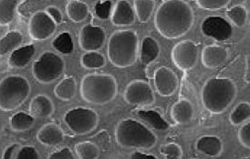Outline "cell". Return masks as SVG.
<instances>
[{"instance_id": "obj_9", "label": "cell", "mask_w": 250, "mask_h": 159, "mask_svg": "<svg viewBox=\"0 0 250 159\" xmlns=\"http://www.w3.org/2000/svg\"><path fill=\"white\" fill-rule=\"evenodd\" d=\"M198 46L191 39L178 42L171 52V58L175 67L182 71L193 70L198 60Z\"/></svg>"}, {"instance_id": "obj_23", "label": "cell", "mask_w": 250, "mask_h": 159, "mask_svg": "<svg viewBox=\"0 0 250 159\" xmlns=\"http://www.w3.org/2000/svg\"><path fill=\"white\" fill-rule=\"evenodd\" d=\"M137 117L149 125L151 128L157 131H167L170 128V124L166 120L158 111L142 110L137 111Z\"/></svg>"}, {"instance_id": "obj_14", "label": "cell", "mask_w": 250, "mask_h": 159, "mask_svg": "<svg viewBox=\"0 0 250 159\" xmlns=\"http://www.w3.org/2000/svg\"><path fill=\"white\" fill-rule=\"evenodd\" d=\"M153 83L161 97H171L178 89L177 75L168 67H160L154 71Z\"/></svg>"}, {"instance_id": "obj_11", "label": "cell", "mask_w": 250, "mask_h": 159, "mask_svg": "<svg viewBox=\"0 0 250 159\" xmlns=\"http://www.w3.org/2000/svg\"><path fill=\"white\" fill-rule=\"evenodd\" d=\"M57 24L45 11H37L29 18L28 35L35 41H44L54 35Z\"/></svg>"}, {"instance_id": "obj_5", "label": "cell", "mask_w": 250, "mask_h": 159, "mask_svg": "<svg viewBox=\"0 0 250 159\" xmlns=\"http://www.w3.org/2000/svg\"><path fill=\"white\" fill-rule=\"evenodd\" d=\"M81 96L87 103L104 106L111 102L118 94L115 77L109 74H88L81 82Z\"/></svg>"}, {"instance_id": "obj_20", "label": "cell", "mask_w": 250, "mask_h": 159, "mask_svg": "<svg viewBox=\"0 0 250 159\" xmlns=\"http://www.w3.org/2000/svg\"><path fill=\"white\" fill-rule=\"evenodd\" d=\"M140 60L144 66H149L154 62L160 55L159 43L153 36L146 35L140 46Z\"/></svg>"}, {"instance_id": "obj_2", "label": "cell", "mask_w": 250, "mask_h": 159, "mask_svg": "<svg viewBox=\"0 0 250 159\" xmlns=\"http://www.w3.org/2000/svg\"><path fill=\"white\" fill-rule=\"evenodd\" d=\"M237 96L236 83L227 76L211 77L201 90L204 107L212 114L219 115L228 110Z\"/></svg>"}, {"instance_id": "obj_10", "label": "cell", "mask_w": 250, "mask_h": 159, "mask_svg": "<svg viewBox=\"0 0 250 159\" xmlns=\"http://www.w3.org/2000/svg\"><path fill=\"white\" fill-rule=\"evenodd\" d=\"M124 98L127 104L136 106H150L155 102V95L150 84L140 79L126 86Z\"/></svg>"}, {"instance_id": "obj_12", "label": "cell", "mask_w": 250, "mask_h": 159, "mask_svg": "<svg viewBox=\"0 0 250 159\" xmlns=\"http://www.w3.org/2000/svg\"><path fill=\"white\" fill-rule=\"evenodd\" d=\"M202 33L216 41H227L233 34L229 21L222 17L211 16L206 18L201 25Z\"/></svg>"}, {"instance_id": "obj_34", "label": "cell", "mask_w": 250, "mask_h": 159, "mask_svg": "<svg viewBox=\"0 0 250 159\" xmlns=\"http://www.w3.org/2000/svg\"><path fill=\"white\" fill-rule=\"evenodd\" d=\"M227 16L236 28H243L248 20V11L246 7L241 5L229 8L227 12Z\"/></svg>"}, {"instance_id": "obj_29", "label": "cell", "mask_w": 250, "mask_h": 159, "mask_svg": "<svg viewBox=\"0 0 250 159\" xmlns=\"http://www.w3.org/2000/svg\"><path fill=\"white\" fill-rule=\"evenodd\" d=\"M74 150L79 159H98L101 155L99 145L90 141L78 143L74 146Z\"/></svg>"}, {"instance_id": "obj_18", "label": "cell", "mask_w": 250, "mask_h": 159, "mask_svg": "<svg viewBox=\"0 0 250 159\" xmlns=\"http://www.w3.org/2000/svg\"><path fill=\"white\" fill-rule=\"evenodd\" d=\"M195 148L197 152L206 157L217 158L222 154L224 150V144L222 139L217 136L208 135L203 136L197 139L195 143Z\"/></svg>"}, {"instance_id": "obj_33", "label": "cell", "mask_w": 250, "mask_h": 159, "mask_svg": "<svg viewBox=\"0 0 250 159\" xmlns=\"http://www.w3.org/2000/svg\"><path fill=\"white\" fill-rule=\"evenodd\" d=\"M52 48L63 55H70L74 50V43L69 32H63L56 36L51 43Z\"/></svg>"}, {"instance_id": "obj_37", "label": "cell", "mask_w": 250, "mask_h": 159, "mask_svg": "<svg viewBox=\"0 0 250 159\" xmlns=\"http://www.w3.org/2000/svg\"><path fill=\"white\" fill-rule=\"evenodd\" d=\"M112 2L111 1H98L94 7L95 15L100 19H107L111 18L112 12Z\"/></svg>"}, {"instance_id": "obj_32", "label": "cell", "mask_w": 250, "mask_h": 159, "mask_svg": "<svg viewBox=\"0 0 250 159\" xmlns=\"http://www.w3.org/2000/svg\"><path fill=\"white\" fill-rule=\"evenodd\" d=\"M81 65L85 70H99L106 65V58L99 52H85L81 57Z\"/></svg>"}, {"instance_id": "obj_30", "label": "cell", "mask_w": 250, "mask_h": 159, "mask_svg": "<svg viewBox=\"0 0 250 159\" xmlns=\"http://www.w3.org/2000/svg\"><path fill=\"white\" fill-rule=\"evenodd\" d=\"M134 12L141 23H146L151 18L155 8L153 0H135L133 1Z\"/></svg>"}, {"instance_id": "obj_1", "label": "cell", "mask_w": 250, "mask_h": 159, "mask_svg": "<svg viewBox=\"0 0 250 159\" xmlns=\"http://www.w3.org/2000/svg\"><path fill=\"white\" fill-rule=\"evenodd\" d=\"M194 23V10L183 0L163 1L154 15L155 28L168 39H177L188 34Z\"/></svg>"}, {"instance_id": "obj_27", "label": "cell", "mask_w": 250, "mask_h": 159, "mask_svg": "<svg viewBox=\"0 0 250 159\" xmlns=\"http://www.w3.org/2000/svg\"><path fill=\"white\" fill-rule=\"evenodd\" d=\"M21 1L0 0V27L8 26L14 20Z\"/></svg>"}, {"instance_id": "obj_31", "label": "cell", "mask_w": 250, "mask_h": 159, "mask_svg": "<svg viewBox=\"0 0 250 159\" xmlns=\"http://www.w3.org/2000/svg\"><path fill=\"white\" fill-rule=\"evenodd\" d=\"M250 119V103L244 101L236 105L230 113L229 121L233 125H240Z\"/></svg>"}, {"instance_id": "obj_6", "label": "cell", "mask_w": 250, "mask_h": 159, "mask_svg": "<svg viewBox=\"0 0 250 159\" xmlns=\"http://www.w3.org/2000/svg\"><path fill=\"white\" fill-rule=\"evenodd\" d=\"M31 92L29 81L20 75H10L0 80V110H16L28 99Z\"/></svg>"}, {"instance_id": "obj_44", "label": "cell", "mask_w": 250, "mask_h": 159, "mask_svg": "<svg viewBox=\"0 0 250 159\" xmlns=\"http://www.w3.org/2000/svg\"><path fill=\"white\" fill-rule=\"evenodd\" d=\"M250 159V157H246V158H243V159Z\"/></svg>"}, {"instance_id": "obj_35", "label": "cell", "mask_w": 250, "mask_h": 159, "mask_svg": "<svg viewBox=\"0 0 250 159\" xmlns=\"http://www.w3.org/2000/svg\"><path fill=\"white\" fill-rule=\"evenodd\" d=\"M160 152L165 159H182L183 150L176 143H167L161 146Z\"/></svg>"}, {"instance_id": "obj_21", "label": "cell", "mask_w": 250, "mask_h": 159, "mask_svg": "<svg viewBox=\"0 0 250 159\" xmlns=\"http://www.w3.org/2000/svg\"><path fill=\"white\" fill-rule=\"evenodd\" d=\"M29 112L34 118H48L54 113V104L48 96L38 95L29 103Z\"/></svg>"}, {"instance_id": "obj_25", "label": "cell", "mask_w": 250, "mask_h": 159, "mask_svg": "<svg viewBox=\"0 0 250 159\" xmlns=\"http://www.w3.org/2000/svg\"><path fill=\"white\" fill-rule=\"evenodd\" d=\"M24 36L20 31H9L0 37V56L11 54L16 49L21 48Z\"/></svg>"}, {"instance_id": "obj_42", "label": "cell", "mask_w": 250, "mask_h": 159, "mask_svg": "<svg viewBox=\"0 0 250 159\" xmlns=\"http://www.w3.org/2000/svg\"><path fill=\"white\" fill-rule=\"evenodd\" d=\"M21 147V144L19 143H14L8 145L4 150V153L2 155V159H16L18 151L20 150Z\"/></svg>"}, {"instance_id": "obj_15", "label": "cell", "mask_w": 250, "mask_h": 159, "mask_svg": "<svg viewBox=\"0 0 250 159\" xmlns=\"http://www.w3.org/2000/svg\"><path fill=\"white\" fill-rule=\"evenodd\" d=\"M135 18L134 8L129 1L121 0L115 3L111 16V22L113 26L118 28L130 27L134 23Z\"/></svg>"}, {"instance_id": "obj_24", "label": "cell", "mask_w": 250, "mask_h": 159, "mask_svg": "<svg viewBox=\"0 0 250 159\" xmlns=\"http://www.w3.org/2000/svg\"><path fill=\"white\" fill-rule=\"evenodd\" d=\"M78 86L74 76H65L60 83L57 84L54 88V95L57 98L62 101H70L77 94Z\"/></svg>"}, {"instance_id": "obj_3", "label": "cell", "mask_w": 250, "mask_h": 159, "mask_svg": "<svg viewBox=\"0 0 250 159\" xmlns=\"http://www.w3.org/2000/svg\"><path fill=\"white\" fill-rule=\"evenodd\" d=\"M139 54V37L132 29L117 30L107 43V56L116 68L125 69L136 62Z\"/></svg>"}, {"instance_id": "obj_13", "label": "cell", "mask_w": 250, "mask_h": 159, "mask_svg": "<svg viewBox=\"0 0 250 159\" xmlns=\"http://www.w3.org/2000/svg\"><path fill=\"white\" fill-rule=\"evenodd\" d=\"M79 43L85 52H98L106 43L104 28L91 24L85 25L80 32Z\"/></svg>"}, {"instance_id": "obj_8", "label": "cell", "mask_w": 250, "mask_h": 159, "mask_svg": "<svg viewBox=\"0 0 250 159\" xmlns=\"http://www.w3.org/2000/svg\"><path fill=\"white\" fill-rule=\"evenodd\" d=\"M63 120L70 131L78 136H83L97 128L100 118L94 109L78 106L67 111L63 117Z\"/></svg>"}, {"instance_id": "obj_45", "label": "cell", "mask_w": 250, "mask_h": 159, "mask_svg": "<svg viewBox=\"0 0 250 159\" xmlns=\"http://www.w3.org/2000/svg\"></svg>"}, {"instance_id": "obj_38", "label": "cell", "mask_w": 250, "mask_h": 159, "mask_svg": "<svg viewBox=\"0 0 250 159\" xmlns=\"http://www.w3.org/2000/svg\"><path fill=\"white\" fill-rule=\"evenodd\" d=\"M16 159H42L39 151L34 146L23 145L18 151Z\"/></svg>"}, {"instance_id": "obj_17", "label": "cell", "mask_w": 250, "mask_h": 159, "mask_svg": "<svg viewBox=\"0 0 250 159\" xmlns=\"http://www.w3.org/2000/svg\"><path fill=\"white\" fill-rule=\"evenodd\" d=\"M65 139V135L60 125L53 123L44 124L37 133V140L47 146L61 145Z\"/></svg>"}, {"instance_id": "obj_19", "label": "cell", "mask_w": 250, "mask_h": 159, "mask_svg": "<svg viewBox=\"0 0 250 159\" xmlns=\"http://www.w3.org/2000/svg\"><path fill=\"white\" fill-rule=\"evenodd\" d=\"M170 114L174 123L179 124H188L194 118V106L188 98H181L173 105Z\"/></svg>"}, {"instance_id": "obj_43", "label": "cell", "mask_w": 250, "mask_h": 159, "mask_svg": "<svg viewBox=\"0 0 250 159\" xmlns=\"http://www.w3.org/2000/svg\"><path fill=\"white\" fill-rule=\"evenodd\" d=\"M129 159H158L153 155H147L145 153L133 152Z\"/></svg>"}, {"instance_id": "obj_16", "label": "cell", "mask_w": 250, "mask_h": 159, "mask_svg": "<svg viewBox=\"0 0 250 159\" xmlns=\"http://www.w3.org/2000/svg\"><path fill=\"white\" fill-rule=\"evenodd\" d=\"M229 55V50L223 47L208 46L202 50V64L206 69L215 70L227 61Z\"/></svg>"}, {"instance_id": "obj_28", "label": "cell", "mask_w": 250, "mask_h": 159, "mask_svg": "<svg viewBox=\"0 0 250 159\" xmlns=\"http://www.w3.org/2000/svg\"><path fill=\"white\" fill-rule=\"evenodd\" d=\"M35 118L26 112H18L9 120L11 129L15 132H26L29 130L34 124Z\"/></svg>"}, {"instance_id": "obj_4", "label": "cell", "mask_w": 250, "mask_h": 159, "mask_svg": "<svg viewBox=\"0 0 250 159\" xmlns=\"http://www.w3.org/2000/svg\"><path fill=\"white\" fill-rule=\"evenodd\" d=\"M114 136L117 144L127 149H152L158 141L154 132L133 118L121 120L115 128Z\"/></svg>"}, {"instance_id": "obj_26", "label": "cell", "mask_w": 250, "mask_h": 159, "mask_svg": "<svg viewBox=\"0 0 250 159\" xmlns=\"http://www.w3.org/2000/svg\"><path fill=\"white\" fill-rule=\"evenodd\" d=\"M66 13L70 20L74 23H82L87 19L90 8L87 3L79 0H71L66 5Z\"/></svg>"}, {"instance_id": "obj_39", "label": "cell", "mask_w": 250, "mask_h": 159, "mask_svg": "<svg viewBox=\"0 0 250 159\" xmlns=\"http://www.w3.org/2000/svg\"><path fill=\"white\" fill-rule=\"evenodd\" d=\"M238 140L240 144L250 149V121L244 124L237 133Z\"/></svg>"}, {"instance_id": "obj_41", "label": "cell", "mask_w": 250, "mask_h": 159, "mask_svg": "<svg viewBox=\"0 0 250 159\" xmlns=\"http://www.w3.org/2000/svg\"><path fill=\"white\" fill-rule=\"evenodd\" d=\"M45 12L49 15V17L51 18V19L54 21L57 25H60L62 22V13L58 7H54V6H49L46 8Z\"/></svg>"}, {"instance_id": "obj_40", "label": "cell", "mask_w": 250, "mask_h": 159, "mask_svg": "<svg viewBox=\"0 0 250 159\" xmlns=\"http://www.w3.org/2000/svg\"><path fill=\"white\" fill-rule=\"evenodd\" d=\"M47 159H77V158L70 148L64 147L62 149L50 153Z\"/></svg>"}, {"instance_id": "obj_36", "label": "cell", "mask_w": 250, "mask_h": 159, "mask_svg": "<svg viewBox=\"0 0 250 159\" xmlns=\"http://www.w3.org/2000/svg\"><path fill=\"white\" fill-rule=\"evenodd\" d=\"M197 7L205 10H219L229 7V0H197L195 1Z\"/></svg>"}, {"instance_id": "obj_7", "label": "cell", "mask_w": 250, "mask_h": 159, "mask_svg": "<svg viewBox=\"0 0 250 159\" xmlns=\"http://www.w3.org/2000/svg\"><path fill=\"white\" fill-rule=\"evenodd\" d=\"M66 70L65 61L53 52H44L32 65V74L39 83L49 85L62 76Z\"/></svg>"}, {"instance_id": "obj_22", "label": "cell", "mask_w": 250, "mask_h": 159, "mask_svg": "<svg viewBox=\"0 0 250 159\" xmlns=\"http://www.w3.org/2000/svg\"><path fill=\"white\" fill-rule=\"evenodd\" d=\"M35 55V46L28 45L13 51L7 58V65L12 69H24L31 62Z\"/></svg>"}]
</instances>
